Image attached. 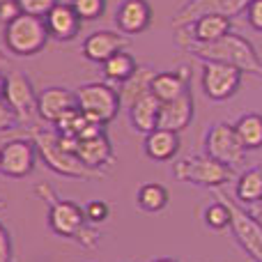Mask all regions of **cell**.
<instances>
[{"label":"cell","mask_w":262,"mask_h":262,"mask_svg":"<svg viewBox=\"0 0 262 262\" xmlns=\"http://www.w3.org/2000/svg\"><path fill=\"white\" fill-rule=\"evenodd\" d=\"M32 140H35L39 159L55 175L69 177V180H101L104 177V172L92 170L78 159V154L74 152L76 138H67L51 129L32 127Z\"/></svg>","instance_id":"6da1fadb"},{"label":"cell","mask_w":262,"mask_h":262,"mask_svg":"<svg viewBox=\"0 0 262 262\" xmlns=\"http://www.w3.org/2000/svg\"><path fill=\"white\" fill-rule=\"evenodd\" d=\"M182 49L198 60L228 62L239 69L242 74L262 78V58L258 55V51L253 49V44L246 37L232 30L216 41H186V44H182Z\"/></svg>","instance_id":"7a4b0ae2"},{"label":"cell","mask_w":262,"mask_h":262,"mask_svg":"<svg viewBox=\"0 0 262 262\" xmlns=\"http://www.w3.org/2000/svg\"><path fill=\"white\" fill-rule=\"evenodd\" d=\"M37 198L46 200L49 205V228L53 235L64 237V239H76L81 230L85 228V209L76 205L74 200H64L55 193V189L46 182H39L35 186Z\"/></svg>","instance_id":"3957f363"},{"label":"cell","mask_w":262,"mask_h":262,"mask_svg":"<svg viewBox=\"0 0 262 262\" xmlns=\"http://www.w3.org/2000/svg\"><path fill=\"white\" fill-rule=\"evenodd\" d=\"M172 175H175V180L186 182V184L205 186V189H221V186L232 182L235 168L226 166L209 154H193V157L180 159V161L172 163Z\"/></svg>","instance_id":"277c9868"},{"label":"cell","mask_w":262,"mask_h":262,"mask_svg":"<svg viewBox=\"0 0 262 262\" xmlns=\"http://www.w3.org/2000/svg\"><path fill=\"white\" fill-rule=\"evenodd\" d=\"M5 46L9 53L18 58H30L46 49L49 44V30H46L44 16L35 14H18L14 21L5 26Z\"/></svg>","instance_id":"5b68a950"},{"label":"cell","mask_w":262,"mask_h":262,"mask_svg":"<svg viewBox=\"0 0 262 262\" xmlns=\"http://www.w3.org/2000/svg\"><path fill=\"white\" fill-rule=\"evenodd\" d=\"M74 95H76L78 111L101 127L113 122L118 118L120 108H122L120 92L111 83H85Z\"/></svg>","instance_id":"8992f818"},{"label":"cell","mask_w":262,"mask_h":262,"mask_svg":"<svg viewBox=\"0 0 262 262\" xmlns=\"http://www.w3.org/2000/svg\"><path fill=\"white\" fill-rule=\"evenodd\" d=\"M200 88L205 97L212 101H228L239 92L242 88V72L228 62H216V60H203L200 69Z\"/></svg>","instance_id":"52a82bcc"},{"label":"cell","mask_w":262,"mask_h":262,"mask_svg":"<svg viewBox=\"0 0 262 262\" xmlns=\"http://www.w3.org/2000/svg\"><path fill=\"white\" fill-rule=\"evenodd\" d=\"M3 101L14 111L21 127H35L32 120L39 118L37 115V95H35V88H32V81L28 74L18 72V69L7 74Z\"/></svg>","instance_id":"ba28073f"},{"label":"cell","mask_w":262,"mask_h":262,"mask_svg":"<svg viewBox=\"0 0 262 262\" xmlns=\"http://www.w3.org/2000/svg\"><path fill=\"white\" fill-rule=\"evenodd\" d=\"M205 149L209 157L219 159L221 163L230 168H237L246 161V152L249 149L242 145L239 136L235 131V124L219 122L214 127H209L207 136H205Z\"/></svg>","instance_id":"9c48e42d"},{"label":"cell","mask_w":262,"mask_h":262,"mask_svg":"<svg viewBox=\"0 0 262 262\" xmlns=\"http://www.w3.org/2000/svg\"><path fill=\"white\" fill-rule=\"evenodd\" d=\"M219 198H221L223 203L228 205V209H230V216H232L230 228H232V235H235L237 244H239L255 262H262V223H260V219H255L253 214H249L246 209L237 207V205L232 203L226 193H221V191H219Z\"/></svg>","instance_id":"30bf717a"},{"label":"cell","mask_w":262,"mask_h":262,"mask_svg":"<svg viewBox=\"0 0 262 262\" xmlns=\"http://www.w3.org/2000/svg\"><path fill=\"white\" fill-rule=\"evenodd\" d=\"M37 147L35 140L23 136V138H14L0 149V175L12 177V180H23L32 172L37 163Z\"/></svg>","instance_id":"8fae6325"},{"label":"cell","mask_w":262,"mask_h":262,"mask_svg":"<svg viewBox=\"0 0 262 262\" xmlns=\"http://www.w3.org/2000/svg\"><path fill=\"white\" fill-rule=\"evenodd\" d=\"M249 3L251 0H189L172 16V28L191 26L195 18L205 16V14H219V16L235 18L242 12H246Z\"/></svg>","instance_id":"7c38bea8"},{"label":"cell","mask_w":262,"mask_h":262,"mask_svg":"<svg viewBox=\"0 0 262 262\" xmlns=\"http://www.w3.org/2000/svg\"><path fill=\"white\" fill-rule=\"evenodd\" d=\"M74 152L78 154L83 163L92 170L106 172V168H111L115 163L113 157V145H111L106 131H99V134H92L88 138H78L74 143Z\"/></svg>","instance_id":"4fadbf2b"},{"label":"cell","mask_w":262,"mask_h":262,"mask_svg":"<svg viewBox=\"0 0 262 262\" xmlns=\"http://www.w3.org/2000/svg\"><path fill=\"white\" fill-rule=\"evenodd\" d=\"M74 108H76V95L67 88L53 85L37 95V115L49 124H58Z\"/></svg>","instance_id":"5bb4252c"},{"label":"cell","mask_w":262,"mask_h":262,"mask_svg":"<svg viewBox=\"0 0 262 262\" xmlns=\"http://www.w3.org/2000/svg\"><path fill=\"white\" fill-rule=\"evenodd\" d=\"M46 30H49V37L58 41H72L78 37L81 32V16L76 14V9L69 3H58L53 9H49V14L44 16Z\"/></svg>","instance_id":"9a60e30c"},{"label":"cell","mask_w":262,"mask_h":262,"mask_svg":"<svg viewBox=\"0 0 262 262\" xmlns=\"http://www.w3.org/2000/svg\"><path fill=\"white\" fill-rule=\"evenodd\" d=\"M115 23L122 35H140L152 26V5L147 0H122L115 12Z\"/></svg>","instance_id":"2e32d148"},{"label":"cell","mask_w":262,"mask_h":262,"mask_svg":"<svg viewBox=\"0 0 262 262\" xmlns=\"http://www.w3.org/2000/svg\"><path fill=\"white\" fill-rule=\"evenodd\" d=\"M127 46V37L122 32H115V30H97L92 32L90 37H85L81 46V53L85 60L95 64H101L111 58L113 53L122 51Z\"/></svg>","instance_id":"e0dca14e"},{"label":"cell","mask_w":262,"mask_h":262,"mask_svg":"<svg viewBox=\"0 0 262 262\" xmlns=\"http://www.w3.org/2000/svg\"><path fill=\"white\" fill-rule=\"evenodd\" d=\"M195 113V104H193V95L184 92L182 97L170 101H161V108H159V120H157V127L161 129H170V131H184L191 124Z\"/></svg>","instance_id":"ac0fdd59"},{"label":"cell","mask_w":262,"mask_h":262,"mask_svg":"<svg viewBox=\"0 0 262 262\" xmlns=\"http://www.w3.org/2000/svg\"><path fill=\"white\" fill-rule=\"evenodd\" d=\"M191 83V69L180 67L177 72H154L152 81H149V90L159 101H170L189 92Z\"/></svg>","instance_id":"d6986e66"},{"label":"cell","mask_w":262,"mask_h":262,"mask_svg":"<svg viewBox=\"0 0 262 262\" xmlns=\"http://www.w3.org/2000/svg\"><path fill=\"white\" fill-rule=\"evenodd\" d=\"M143 149L152 161H172L182 149V140L177 131L170 129H152L149 134H145Z\"/></svg>","instance_id":"ffe728a7"},{"label":"cell","mask_w":262,"mask_h":262,"mask_svg":"<svg viewBox=\"0 0 262 262\" xmlns=\"http://www.w3.org/2000/svg\"><path fill=\"white\" fill-rule=\"evenodd\" d=\"M159 108H161V101L152 95V90L143 92V95H140L138 99L127 108L131 127L138 131V134H149L152 129H157Z\"/></svg>","instance_id":"44dd1931"},{"label":"cell","mask_w":262,"mask_h":262,"mask_svg":"<svg viewBox=\"0 0 262 262\" xmlns=\"http://www.w3.org/2000/svg\"><path fill=\"white\" fill-rule=\"evenodd\" d=\"M138 69V62H136V58L129 53L127 49L118 51V53H113L106 62H101V72H104V78L106 83H118V85H122L127 78L134 76V72Z\"/></svg>","instance_id":"7402d4cb"},{"label":"cell","mask_w":262,"mask_h":262,"mask_svg":"<svg viewBox=\"0 0 262 262\" xmlns=\"http://www.w3.org/2000/svg\"><path fill=\"white\" fill-rule=\"evenodd\" d=\"M235 198L242 205H258L262 203V163L255 168L244 170L235 182Z\"/></svg>","instance_id":"603a6c76"},{"label":"cell","mask_w":262,"mask_h":262,"mask_svg":"<svg viewBox=\"0 0 262 262\" xmlns=\"http://www.w3.org/2000/svg\"><path fill=\"white\" fill-rule=\"evenodd\" d=\"M168 200H170V193H168V189L163 184H159V182L140 184L138 191H136V205L147 214L163 212V209L168 207Z\"/></svg>","instance_id":"cb8c5ba5"},{"label":"cell","mask_w":262,"mask_h":262,"mask_svg":"<svg viewBox=\"0 0 262 262\" xmlns=\"http://www.w3.org/2000/svg\"><path fill=\"white\" fill-rule=\"evenodd\" d=\"M154 76V69L147 67V64H138V69L134 72V76L127 78V81L120 85V99H122V106L129 108L136 99H138L143 92L149 90V81Z\"/></svg>","instance_id":"d4e9b609"},{"label":"cell","mask_w":262,"mask_h":262,"mask_svg":"<svg viewBox=\"0 0 262 262\" xmlns=\"http://www.w3.org/2000/svg\"><path fill=\"white\" fill-rule=\"evenodd\" d=\"M235 131L246 149H262V115L246 113L235 122Z\"/></svg>","instance_id":"484cf974"},{"label":"cell","mask_w":262,"mask_h":262,"mask_svg":"<svg viewBox=\"0 0 262 262\" xmlns=\"http://www.w3.org/2000/svg\"><path fill=\"white\" fill-rule=\"evenodd\" d=\"M230 223H232L230 209H228V205L223 203L221 198L214 200V203L205 209V226L212 228V230L223 232V230H228V228H230Z\"/></svg>","instance_id":"4316f807"},{"label":"cell","mask_w":262,"mask_h":262,"mask_svg":"<svg viewBox=\"0 0 262 262\" xmlns=\"http://www.w3.org/2000/svg\"><path fill=\"white\" fill-rule=\"evenodd\" d=\"M69 5L76 9L81 21H97L104 16L108 0H69Z\"/></svg>","instance_id":"83f0119b"},{"label":"cell","mask_w":262,"mask_h":262,"mask_svg":"<svg viewBox=\"0 0 262 262\" xmlns=\"http://www.w3.org/2000/svg\"><path fill=\"white\" fill-rule=\"evenodd\" d=\"M83 209H85L88 223H92V226H101L111 219V205L106 200H90Z\"/></svg>","instance_id":"f1b7e54d"},{"label":"cell","mask_w":262,"mask_h":262,"mask_svg":"<svg viewBox=\"0 0 262 262\" xmlns=\"http://www.w3.org/2000/svg\"><path fill=\"white\" fill-rule=\"evenodd\" d=\"M23 14H35V16H46L49 9H53L60 0H16Z\"/></svg>","instance_id":"f546056e"},{"label":"cell","mask_w":262,"mask_h":262,"mask_svg":"<svg viewBox=\"0 0 262 262\" xmlns=\"http://www.w3.org/2000/svg\"><path fill=\"white\" fill-rule=\"evenodd\" d=\"M99 239H101V232L97 230V226H92V223H85L81 235L76 237V242L81 246H85V249H95V246L99 244Z\"/></svg>","instance_id":"4dcf8cb0"},{"label":"cell","mask_w":262,"mask_h":262,"mask_svg":"<svg viewBox=\"0 0 262 262\" xmlns=\"http://www.w3.org/2000/svg\"><path fill=\"white\" fill-rule=\"evenodd\" d=\"M0 262H14V244L3 221H0Z\"/></svg>","instance_id":"1f68e13d"},{"label":"cell","mask_w":262,"mask_h":262,"mask_svg":"<svg viewBox=\"0 0 262 262\" xmlns=\"http://www.w3.org/2000/svg\"><path fill=\"white\" fill-rule=\"evenodd\" d=\"M246 18H249V26L253 30L262 32V0H251L246 7Z\"/></svg>","instance_id":"d6a6232c"},{"label":"cell","mask_w":262,"mask_h":262,"mask_svg":"<svg viewBox=\"0 0 262 262\" xmlns=\"http://www.w3.org/2000/svg\"><path fill=\"white\" fill-rule=\"evenodd\" d=\"M18 14H21V7H18L16 0H0V23L3 26L14 21Z\"/></svg>","instance_id":"836d02e7"},{"label":"cell","mask_w":262,"mask_h":262,"mask_svg":"<svg viewBox=\"0 0 262 262\" xmlns=\"http://www.w3.org/2000/svg\"><path fill=\"white\" fill-rule=\"evenodd\" d=\"M18 127V120L14 115V111L9 108L5 101H0V131H7V129H14Z\"/></svg>","instance_id":"e575fe53"},{"label":"cell","mask_w":262,"mask_h":262,"mask_svg":"<svg viewBox=\"0 0 262 262\" xmlns=\"http://www.w3.org/2000/svg\"><path fill=\"white\" fill-rule=\"evenodd\" d=\"M5 83H7V74L0 72V101L5 99Z\"/></svg>","instance_id":"d590c367"},{"label":"cell","mask_w":262,"mask_h":262,"mask_svg":"<svg viewBox=\"0 0 262 262\" xmlns=\"http://www.w3.org/2000/svg\"><path fill=\"white\" fill-rule=\"evenodd\" d=\"M152 262H177V260H172V258H159V260H152Z\"/></svg>","instance_id":"8d00e7d4"},{"label":"cell","mask_w":262,"mask_h":262,"mask_svg":"<svg viewBox=\"0 0 262 262\" xmlns=\"http://www.w3.org/2000/svg\"><path fill=\"white\" fill-rule=\"evenodd\" d=\"M5 207H7V203H5V200H3V198H0V212H3V209H5Z\"/></svg>","instance_id":"74e56055"},{"label":"cell","mask_w":262,"mask_h":262,"mask_svg":"<svg viewBox=\"0 0 262 262\" xmlns=\"http://www.w3.org/2000/svg\"><path fill=\"white\" fill-rule=\"evenodd\" d=\"M5 62H7V58H5V55L0 53V64H5Z\"/></svg>","instance_id":"f35d334b"}]
</instances>
